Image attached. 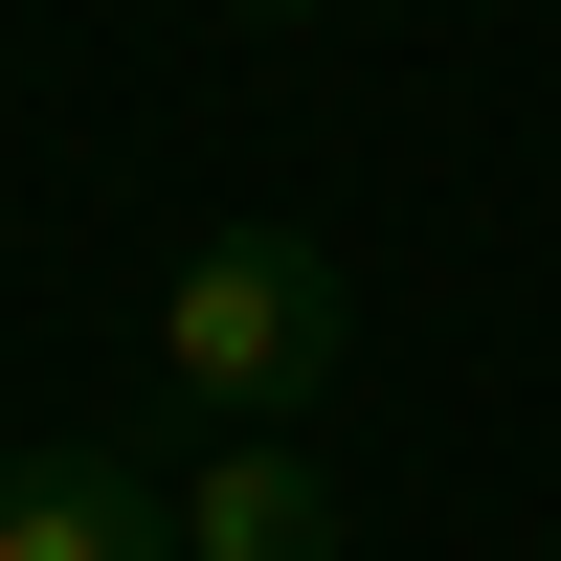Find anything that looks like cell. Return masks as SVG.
Here are the masks:
<instances>
[{
	"label": "cell",
	"mask_w": 561,
	"mask_h": 561,
	"mask_svg": "<svg viewBox=\"0 0 561 561\" xmlns=\"http://www.w3.org/2000/svg\"><path fill=\"white\" fill-rule=\"evenodd\" d=\"M337 248L314 225H225V248H180L158 270V382L203 404V427H293L314 382H337Z\"/></svg>",
	"instance_id": "obj_1"
},
{
	"label": "cell",
	"mask_w": 561,
	"mask_h": 561,
	"mask_svg": "<svg viewBox=\"0 0 561 561\" xmlns=\"http://www.w3.org/2000/svg\"><path fill=\"white\" fill-rule=\"evenodd\" d=\"M0 561H180V494L113 449H0Z\"/></svg>",
	"instance_id": "obj_2"
},
{
	"label": "cell",
	"mask_w": 561,
	"mask_h": 561,
	"mask_svg": "<svg viewBox=\"0 0 561 561\" xmlns=\"http://www.w3.org/2000/svg\"><path fill=\"white\" fill-rule=\"evenodd\" d=\"M180 561H337V472H314L293 427H225L203 472H180Z\"/></svg>",
	"instance_id": "obj_3"
},
{
	"label": "cell",
	"mask_w": 561,
	"mask_h": 561,
	"mask_svg": "<svg viewBox=\"0 0 561 561\" xmlns=\"http://www.w3.org/2000/svg\"><path fill=\"white\" fill-rule=\"evenodd\" d=\"M225 23H337V0H225Z\"/></svg>",
	"instance_id": "obj_4"
}]
</instances>
